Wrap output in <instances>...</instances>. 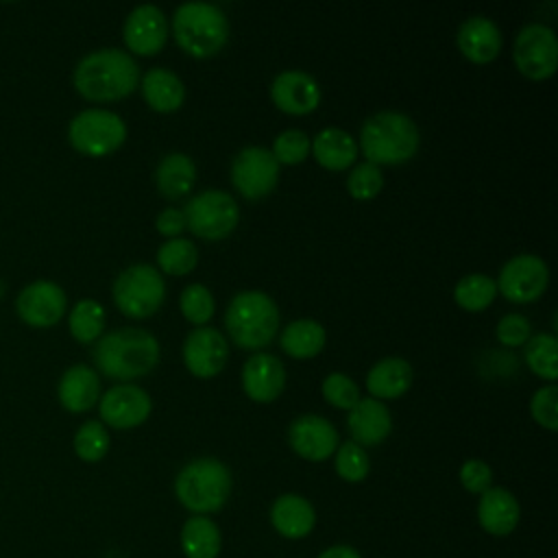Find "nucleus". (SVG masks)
Masks as SVG:
<instances>
[{
    "label": "nucleus",
    "mask_w": 558,
    "mask_h": 558,
    "mask_svg": "<svg viewBox=\"0 0 558 558\" xmlns=\"http://www.w3.org/2000/svg\"><path fill=\"white\" fill-rule=\"evenodd\" d=\"M57 397L68 412H87L100 399V379L96 371L87 364L70 366L59 379Z\"/></svg>",
    "instance_id": "obj_21"
},
{
    "label": "nucleus",
    "mask_w": 558,
    "mask_h": 558,
    "mask_svg": "<svg viewBox=\"0 0 558 558\" xmlns=\"http://www.w3.org/2000/svg\"><path fill=\"white\" fill-rule=\"evenodd\" d=\"M347 425L353 436V442H357L360 447H375L381 440H386V436L390 434L392 418L388 408L381 401L368 397V399H360L349 410Z\"/></svg>",
    "instance_id": "obj_20"
},
{
    "label": "nucleus",
    "mask_w": 558,
    "mask_h": 558,
    "mask_svg": "<svg viewBox=\"0 0 558 558\" xmlns=\"http://www.w3.org/2000/svg\"><path fill=\"white\" fill-rule=\"evenodd\" d=\"M323 397L329 405L340 410H351L362 399L357 384L344 373H331L323 379Z\"/></svg>",
    "instance_id": "obj_40"
},
{
    "label": "nucleus",
    "mask_w": 558,
    "mask_h": 558,
    "mask_svg": "<svg viewBox=\"0 0 558 558\" xmlns=\"http://www.w3.org/2000/svg\"><path fill=\"white\" fill-rule=\"evenodd\" d=\"M177 499L194 514L218 512L231 493V473L216 458L187 462L174 480Z\"/></svg>",
    "instance_id": "obj_5"
},
{
    "label": "nucleus",
    "mask_w": 558,
    "mask_h": 558,
    "mask_svg": "<svg viewBox=\"0 0 558 558\" xmlns=\"http://www.w3.org/2000/svg\"><path fill=\"white\" fill-rule=\"evenodd\" d=\"M68 307V296L61 286L48 279H37L24 286L15 299V310L22 323L31 327H52L57 325Z\"/></svg>",
    "instance_id": "obj_13"
},
{
    "label": "nucleus",
    "mask_w": 558,
    "mask_h": 558,
    "mask_svg": "<svg viewBox=\"0 0 558 558\" xmlns=\"http://www.w3.org/2000/svg\"><path fill=\"white\" fill-rule=\"evenodd\" d=\"M229 357L225 336L214 327L194 329L183 342L185 368L201 379L218 375Z\"/></svg>",
    "instance_id": "obj_16"
},
{
    "label": "nucleus",
    "mask_w": 558,
    "mask_h": 558,
    "mask_svg": "<svg viewBox=\"0 0 558 558\" xmlns=\"http://www.w3.org/2000/svg\"><path fill=\"white\" fill-rule=\"evenodd\" d=\"M371 462L368 456L364 451V447H360L353 440H347L338 447L336 451V473L344 480V482H362L368 475Z\"/></svg>",
    "instance_id": "obj_37"
},
{
    "label": "nucleus",
    "mask_w": 558,
    "mask_h": 558,
    "mask_svg": "<svg viewBox=\"0 0 558 558\" xmlns=\"http://www.w3.org/2000/svg\"><path fill=\"white\" fill-rule=\"evenodd\" d=\"M412 384V366L401 357L379 360L366 375V390L373 399H397Z\"/></svg>",
    "instance_id": "obj_25"
},
{
    "label": "nucleus",
    "mask_w": 558,
    "mask_h": 558,
    "mask_svg": "<svg viewBox=\"0 0 558 558\" xmlns=\"http://www.w3.org/2000/svg\"><path fill=\"white\" fill-rule=\"evenodd\" d=\"M166 299V283L150 264H133L113 281V301L129 318L153 316Z\"/></svg>",
    "instance_id": "obj_7"
},
{
    "label": "nucleus",
    "mask_w": 558,
    "mask_h": 558,
    "mask_svg": "<svg viewBox=\"0 0 558 558\" xmlns=\"http://www.w3.org/2000/svg\"><path fill=\"white\" fill-rule=\"evenodd\" d=\"M72 445L83 462H98L109 451V432L100 421H87L76 429Z\"/></svg>",
    "instance_id": "obj_35"
},
{
    "label": "nucleus",
    "mask_w": 558,
    "mask_h": 558,
    "mask_svg": "<svg viewBox=\"0 0 558 558\" xmlns=\"http://www.w3.org/2000/svg\"><path fill=\"white\" fill-rule=\"evenodd\" d=\"M270 98L283 113L305 116L318 107L320 89L310 74L301 70H286L275 76L270 85Z\"/></svg>",
    "instance_id": "obj_18"
},
{
    "label": "nucleus",
    "mask_w": 558,
    "mask_h": 558,
    "mask_svg": "<svg viewBox=\"0 0 558 558\" xmlns=\"http://www.w3.org/2000/svg\"><path fill=\"white\" fill-rule=\"evenodd\" d=\"M196 246L185 238H170L157 251V266L166 275H187L196 266Z\"/></svg>",
    "instance_id": "obj_34"
},
{
    "label": "nucleus",
    "mask_w": 558,
    "mask_h": 558,
    "mask_svg": "<svg viewBox=\"0 0 558 558\" xmlns=\"http://www.w3.org/2000/svg\"><path fill=\"white\" fill-rule=\"evenodd\" d=\"M460 482L469 493H477L482 495L484 490L490 488L493 482V471L484 460H466L460 466Z\"/></svg>",
    "instance_id": "obj_43"
},
{
    "label": "nucleus",
    "mask_w": 558,
    "mask_h": 558,
    "mask_svg": "<svg viewBox=\"0 0 558 558\" xmlns=\"http://www.w3.org/2000/svg\"><path fill=\"white\" fill-rule=\"evenodd\" d=\"M142 96L153 111L170 113L183 105L185 87L179 76L163 68H153L142 78Z\"/></svg>",
    "instance_id": "obj_26"
},
{
    "label": "nucleus",
    "mask_w": 558,
    "mask_h": 558,
    "mask_svg": "<svg viewBox=\"0 0 558 558\" xmlns=\"http://www.w3.org/2000/svg\"><path fill=\"white\" fill-rule=\"evenodd\" d=\"M172 31L179 48L196 59L214 57L229 37V24L222 9L207 2L181 4L172 17Z\"/></svg>",
    "instance_id": "obj_6"
},
{
    "label": "nucleus",
    "mask_w": 558,
    "mask_h": 558,
    "mask_svg": "<svg viewBox=\"0 0 558 558\" xmlns=\"http://www.w3.org/2000/svg\"><path fill=\"white\" fill-rule=\"evenodd\" d=\"M68 140L74 150L87 157H105L118 150L126 140V124L107 109H85L68 126Z\"/></svg>",
    "instance_id": "obj_8"
},
{
    "label": "nucleus",
    "mask_w": 558,
    "mask_h": 558,
    "mask_svg": "<svg viewBox=\"0 0 558 558\" xmlns=\"http://www.w3.org/2000/svg\"><path fill=\"white\" fill-rule=\"evenodd\" d=\"M360 150L375 166L405 163L418 150V129L405 113L379 111L362 124Z\"/></svg>",
    "instance_id": "obj_3"
},
{
    "label": "nucleus",
    "mask_w": 558,
    "mask_h": 558,
    "mask_svg": "<svg viewBox=\"0 0 558 558\" xmlns=\"http://www.w3.org/2000/svg\"><path fill=\"white\" fill-rule=\"evenodd\" d=\"M231 181L244 198H262L275 190L279 181V163L270 150L248 146L235 155L231 163Z\"/></svg>",
    "instance_id": "obj_11"
},
{
    "label": "nucleus",
    "mask_w": 558,
    "mask_h": 558,
    "mask_svg": "<svg viewBox=\"0 0 558 558\" xmlns=\"http://www.w3.org/2000/svg\"><path fill=\"white\" fill-rule=\"evenodd\" d=\"M497 294V286L486 275H466L453 288L456 303L466 312H482L486 310Z\"/></svg>",
    "instance_id": "obj_32"
},
{
    "label": "nucleus",
    "mask_w": 558,
    "mask_h": 558,
    "mask_svg": "<svg viewBox=\"0 0 558 558\" xmlns=\"http://www.w3.org/2000/svg\"><path fill=\"white\" fill-rule=\"evenodd\" d=\"M196 181V166L183 153L166 155L155 168V183L166 198L185 196Z\"/></svg>",
    "instance_id": "obj_28"
},
{
    "label": "nucleus",
    "mask_w": 558,
    "mask_h": 558,
    "mask_svg": "<svg viewBox=\"0 0 558 558\" xmlns=\"http://www.w3.org/2000/svg\"><path fill=\"white\" fill-rule=\"evenodd\" d=\"M124 44L140 57L157 54L168 39V22L161 9L155 4L135 7L124 22Z\"/></svg>",
    "instance_id": "obj_17"
},
{
    "label": "nucleus",
    "mask_w": 558,
    "mask_h": 558,
    "mask_svg": "<svg viewBox=\"0 0 558 558\" xmlns=\"http://www.w3.org/2000/svg\"><path fill=\"white\" fill-rule=\"evenodd\" d=\"M458 48L473 63H488L501 50L497 24L484 15H473L458 28Z\"/></svg>",
    "instance_id": "obj_23"
},
{
    "label": "nucleus",
    "mask_w": 558,
    "mask_h": 558,
    "mask_svg": "<svg viewBox=\"0 0 558 558\" xmlns=\"http://www.w3.org/2000/svg\"><path fill=\"white\" fill-rule=\"evenodd\" d=\"M477 519L484 532L493 536H508L521 519V508L517 497L506 488H488L482 493L477 504Z\"/></svg>",
    "instance_id": "obj_22"
},
{
    "label": "nucleus",
    "mask_w": 558,
    "mask_h": 558,
    "mask_svg": "<svg viewBox=\"0 0 558 558\" xmlns=\"http://www.w3.org/2000/svg\"><path fill=\"white\" fill-rule=\"evenodd\" d=\"M225 327L240 349H262L279 331V310L268 294L246 290L231 299L225 312Z\"/></svg>",
    "instance_id": "obj_4"
},
{
    "label": "nucleus",
    "mask_w": 558,
    "mask_h": 558,
    "mask_svg": "<svg viewBox=\"0 0 558 558\" xmlns=\"http://www.w3.org/2000/svg\"><path fill=\"white\" fill-rule=\"evenodd\" d=\"M270 521L281 536L296 541V538H305L314 530L316 512L305 497L288 493L275 499L270 508Z\"/></svg>",
    "instance_id": "obj_24"
},
{
    "label": "nucleus",
    "mask_w": 558,
    "mask_h": 558,
    "mask_svg": "<svg viewBox=\"0 0 558 558\" xmlns=\"http://www.w3.org/2000/svg\"><path fill=\"white\" fill-rule=\"evenodd\" d=\"M181 547L185 558H218L222 547L218 525L203 514L190 517L181 527Z\"/></svg>",
    "instance_id": "obj_29"
},
{
    "label": "nucleus",
    "mask_w": 558,
    "mask_h": 558,
    "mask_svg": "<svg viewBox=\"0 0 558 558\" xmlns=\"http://www.w3.org/2000/svg\"><path fill=\"white\" fill-rule=\"evenodd\" d=\"M100 423L113 429L142 425L150 414V397L133 384H116L98 399Z\"/></svg>",
    "instance_id": "obj_14"
},
{
    "label": "nucleus",
    "mask_w": 558,
    "mask_h": 558,
    "mask_svg": "<svg viewBox=\"0 0 558 558\" xmlns=\"http://www.w3.org/2000/svg\"><path fill=\"white\" fill-rule=\"evenodd\" d=\"M96 368L111 379H135L150 373L159 362V342L137 327H122L98 338L92 351Z\"/></svg>",
    "instance_id": "obj_2"
},
{
    "label": "nucleus",
    "mask_w": 558,
    "mask_h": 558,
    "mask_svg": "<svg viewBox=\"0 0 558 558\" xmlns=\"http://www.w3.org/2000/svg\"><path fill=\"white\" fill-rule=\"evenodd\" d=\"M318 558H362L351 545H331L318 554Z\"/></svg>",
    "instance_id": "obj_45"
},
{
    "label": "nucleus",
    "mask_w": 558,
    "mask_h": 558,
    "mask_svg": "<svg viewBox=\"0 0 558 558\" xmlns=\"http://www.w3.org/2000/svg\"><path fill=\"white\" fill-rule=\"evenodd\" d=\"M181 314L192 325H205L214 316V296L203 283H192L181 292Z\"/></svg>",
    "instance_id": "obj_36"
},
{
    "label": "nucleus",
    "mask_w": 558,
    "mask_h": 558,
    "mask_svg": "<svg viewBox=\"0 0 558 558\" xmlns=\"http://www.w3.org/2000/svg\"><path fill=\"white\" fill-rule=\"evenodd\" d=\"M512 57L523 76L532 81L549 78L558 65V39L549 26L527 24L514 39Z\"/></svg>",
    "instance_id": "obj_10"
},
{
    "label": "nucleus",
    "mask_w": 558,
    "mask_h": 558,
    "mask_svg": "<svg viewBox=\"0 0 558 558\" xmlns=\"http://www.w3.org/2000/svg\"><path fill=\"white\" fill-rule=\"evenodd\" d=\"M155 227H157V231H159L161 235H166V238H177V235L185 229V216H183V211H179V209H174V207H168V209H163V211L157 216Z\"/></svg>",
    "instance_id": "obj_44"
},
{
    "label": "nucleus",
    "mask_w": 558,
    "mask_h": 558,
    "mask_svg": "<svg viewBox=\"0 0 558 558\" xmlns=\"http://www.w3.org/2000/svg\"><path fill=\"white\" fill-rule=\"evenodd\" d=\"M381 187H384V174L379 166L368 161L355 166L347 179V190L357 201L375 198L381 192Z\"/></svg>",
    "instance_id": "obj_39"
},
{
    "label": "nucleus",
    "mask_w": 558,
    "mask_h": 558,
    "mask_svg": "<svg viewBox=\"0 0 558 558\" xmlns=\"http://www.w3.org/2000/svg\"><path fill=\"white\" fill-rule=\"evenodd\" d=\"M549 283L547 264L536 255H517L504 264L497 279V290L512 303L536 301Z\"/></svg>",
    "instance_id": "obj_12"
},
{
    "label": "nucleus",
    "mask_w": 558,
    "mask_h": 558,
    "mask_svg": "<svg viewBox=\"0 0 558 558\" xmlns=\"http://www.w3.org/2000/svg\"><path fill=\"white\" fill-rule=\"evenodd\" d=\"M556 408H558V388H556V384L538 388L534 392L532 401H530L532 418L549 432H556V427H558V410Z\"/></svg>",
    "instance_id": "obj_41"
},
{
    "label": "nucleus",
    "mask_w": 558,
    "mask_h": 558,
    "mask_svg": "<svg viewBox=\"0 0 558 558\" xmlns=\"http://www.w3.org/2000/svg\"><path fill=\"white\" fill-rule=\"evenodd\" d=\"M558 340L551 333H536L530 336L525 342V364L530 371L547 381H554L558 377V362H556Z\"/></svg>",
    "instance_id": "obj_33"
},
{
    "label": "nucleus",
    "mask_w": 558,
    "mask_h": 558,
    "mask_svg": "<svg viewBox=\"0 0 558 558\" xmlns=\"http://www.w3.org/2000/svg\"><path fill=\"white\" fill-rule=\"evenodd\" d=\"M72 81L85 100L111 102L135 92L140 68L131 54L118 48H102L76 63Z\"/></svg>",
    "instance_id": "obj_1"
},
{
    "label": "nucleus",
    "mask_w": 558,
    "mask_h": 558,
    "mask_svg": "<svg viewBox=\"0 0 558 558\" xmlns=\"http://www.w3.org/2000/svg\"><path fill=\"white\" fill-rule=\"evenodd\" d=\"M288 442L296 456L310 462H323L338 449V432L327 418L303 414L290 423Z\"/></svg>",
    "instance_id": "obj_15"
},
{
    "label": "nucleus",
    "mask_w": 558,
    "mask_h": 558,
    "mask_svg": "<svg viewBox=\"0 0 558 558\" xmlns=\"http://www.w3.org/2000/svg\"><path fill=\"white\" fill-rule=\"evenodd\" d=\"M312 153L316 161L327 170H347L357 157L355 140L342 129H323L314 142Z\"/></svg>",
    "instance_id": "obj_27"
},
{
    "label": "nucleus",
    "mask_w": 558,
    "mask_h": 558,
    "mask_svg": "<svg viewBox=\"0 0 558 558\" xmlns=\"http://www.w3.org/2000/svg\"><path fill=\"white\" fill-rule=\"evenodd\" d=\"M70 333L76 342L89 344L100 338L105 329V307L94 301V299H81L72 310H70Z\"/></svg>",
    "instance_id": "obj_31"
},
{
    "label": "nucleus",
    "mask_w": 558,
    "mask_h": 558,
    "mask_svg": "<svg viewBox=\"0 0 558 558\" xmlns=\"http://www.w3.org/2000/svg\"><path fill=\"white\" fill-rule=\"evenodd\" d=\"M183 216L185 227L196 238L222 240L235 229L240 220V209L231 194L222 190H205L187 203Z\"/></svg>",
    "instance_id": "obj_9"
},
{
    "label": "nucleus",
    "mask_w": 558,
    "mask_h": 558,
    "mask_svg": "<svg viewBox=\"0 0 558 558\" xmlns=\"http://www.w3.org/2000/svg\"><path fill=\"white\" fill-rule=\"evenodd\" d=\"M532 336L530 320L521 314H508L497 323V340L504 347H523Z\"/></svg>",
    "instance_id": "obj_42"
},
{
    "label": "nucleus",
    "mask_w": 558,
    "mask_h": 558,
    "mask_svg": "<svg viewBox=\"0 0 558 558\" xmlns=\"http://www.w3.org/2000/svg\"><path fill=\"white\" fill-rule=\"evenodd\" d=\"M286 386V371L279 357L270 353H255L242 368V388L248 399L257 403L275 401Z\"/></svg>",
    "instance_id": "obj_19"
},
{
    "label": "nucleus",
    "mask_w": 558,
    "mask_h": 558,
    "mask_svg": "<svg viewBox=\"0 0 558 558\" xmlns=\"http://www.w3.org/2000/svg\"><path fill=\"white\" fill-rule=\"evenodd\" d=\"M325 340H327V336H325V329H323L320 323L310 320V318H301V320L290 323L281 331L279 344L290 357L307 360V357H314L323 351Z\"/></svg>",
    "instance_id": "obj_30"
},
{
    "label": "nucleus",
    "mask_w": 558,
    "mask_h": 558,
    "mask_svg": "<svg viewBox=\"0 0 558 558\" xmlns=\"http://www.w3.org/2000/svg\"><path fill=\"white\" fill-rule=\"evenodd\" d=\"M312 150V140L296 129L283 131L275 137L272 142V157L277 163H286V166H294L301 163Z\"/></svg>",
    "instance_id": "obj_38"
}]
</instances>
